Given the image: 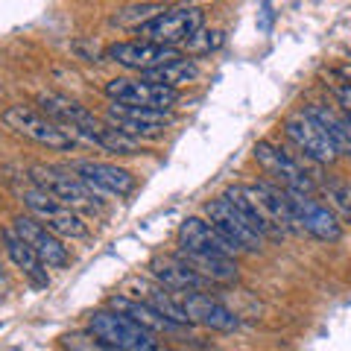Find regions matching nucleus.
I'll list each match as a JSON object with an SVG mask.
<instances>
[{
    "mask_svg": "<svg viewBox=\"0 0 351 351\" xmlns=\"http://www.w3.org/2000/svg\"><path fill=\"white\" fill-rule=\"evenodd\" d=\"M252 156L263 167V173L272 176L278 182V188L284 191H304V193H313L316 182H319V167L313 158L302 156L299 149L287 152L284 147H276L269 141H258L252 147Z\"/></svg>",
    "mask_w": 351,
    "mask_h": 351,
    "instance_id": "obj_1",
    "label": "nucleus"
},
{
    "mask_svg": "<svg viewBox=\"0 0 351 351\" xmlns=\"http://www.w3.org/2000/svg\"><path fill=\"white\" fill-rule=\"evenodd\" d=\"M29 179L38 191L68 202L82 214H100L103 211V193H97L91 184H85L71 167H56V164H38L29 170Z\"/></svg>",
    "mask_w": 351,
    "mask_h": 351,
    "instance_id": "obj_2",
    "label": "nucleus"
},
{
    "mask_svg": "<svg viewBox=\"0 0 351 351\" xmlns=\"http://www.w3.org/2000/svg\"><path fill=\"white\" fill-rule=\"evenodd\" d=\"M0 120L15 132V135L32 141L38 147H47V149H59V152H68L76 147V138L71 135L68 129L62 123H56L50 114H44L41 108H32V106H24V103H15L3 108Z\"/></svg>",
    "mask_w": 351,
    "mask_h": 351,
    "instance_id": "obj_3",
    "label": "nucleus"
},
{
    "mask_svg": "<svg viewBox=\"0 0 351 351\" xmlns=\"http://www.w3.org/2000/svg\"><path fill=\"white\" fill-rule=\"evenodd\" d=\"M88 331H91L94 339H100L103 348H117V351H156L158 348L156 334L117 311H97L91 316V322H88Z\"/></svg>",
    "mask_w": 351,
    "mask_h": 351,
    "instance_id": "obj_4",
    "label": "nucleus"
},
{
    "mask_svg": "<svg viewBox=\"0 0 351 351\" xmlns=\"http://www.w3.org/2000/svg\"><path fill=\"white\" fill-rule=\"evenodd\" d=\"M21 199H24L27 214H32L38 223H44L50 232H56L59 237H68V240L88 237V223H85L82 211H76V208H71L68 202H62V199H56V196L44 193L38 188L24 191Z\"/></svg>",
    "mask_w": 351,
    "mask_h": 351,
    "instance_id": "obj_5",
    "label": "nucleus"
},
{
    "mask_svg": "<svg viewBox=\"0 0 351 351\" xmlns=\"http://www.w3.org/2000/svg\"><path fill=\"white\" fill-rule=\"evenodd\" d=\"M199 27H205V12L196 3H179L176 9H164L161 15H156L149 24L138 27L135 32L147 41L167 44V47H182L184 41Z\"/></svg>",
    "mask_w": 351,
    "mask_h": 351,
    "instance_id": "obj_6",
    "label": "nucleus"
},
{
    "mask_svg": "<svg viewBox=\"0 0 351 351\" xmlns=\"http://www.w3.org/2000/svg\"><path fill=\"white\" fill-rule=\"evenodd\" d=\"M38 106H41L44 114H50L56 123H62L71 132V135L76 138V144H94L97 147L106 126H108L100 117H94L85 106H80L76 100H71V97H64V94H41Z\"/></svg>",
    "mask_w": 351,
    "mask_h": 351,
    "instance_id": "obj_7",
    "label": "nucleus"
},
{
    "mask_svg": "<svg viewBox=\"0 0 351 351\" xmlns=\"http://www.w3.org/2000/svg\"><path fill=\"white\" fill-rule=\"evenodd\" d=\"M106 97L117 103H132V106H147V108H170L179 103V88L152 82L147 76H117V80L106 82Z\"/></svg>",
    "mask_w": 351,
    "mask_h": 351,
    "instance_id": "obj_8",
    "label": "nucleus"
},
{
    "mask_svg": "<svg viewBox=\"0 0 351 351\" xmlns=\"http://www.w3.org/2000/svg\"><path fill=\"white\" fill-rule=\"evenodd\" d=\"M287 199H290V208L295 214V223H299L302 234H311L316 240H322V243L343 240V223L334 217V211L328 205L313 199V193L287 191Z\"/></svg>",
    "mask_w": 351,
    "mask_h": 351,
    "instance_id": "obj_9",
    "label": "nucleus"
},
{
    "mask_svg": "<svg viewBox=\"0 0 351 351\" xmlns=\"http://www.w3.org/2000/svg\"><path fill=\"white\" fill-rule=\"evenodd\" d=\"M284 135L290 138V144L302 152V156L313 158L316 164H334L339 158V149L334 147L331 135L316 123L307 112H295L284 120Z\"/></svg>",
    "mask_w": 351,
    "mask_h": 351,
    "instance_id": "obj_10",
    "label": "nucleus"
},
{
    "mask_svg": "<svg viewBox=\"0 0 351 351\" xmlns=\"http://www.w3.org/2000/svg\"><path fill=\"white\" fill-rule=\"evenodd\" d=\"M243 193L249 196V202L255 205V211L267 219V223L276 228V232L284 237V234H302L299 223H295V214L290 208V199H287V191L284 188H276L269 182H258V184H240Z\"/></svg>",
    "mask_w": 351,
    "mask_h": 351,
    "instance_id": "obj_11",
    "label": "nucleus"
},
{
    "mask_svg": "<svg viewBox=\"0 0 351 351\" xmlns=\"http://www.w3.org/2000/svg\"><path fill=\"white\" fill-rule=\"evenodd\" d=\"M12 228H15V234L41 258V263L47 269H64L71 263V252H68V246L62 243V237L56 232H50L44 223H38L32 214L15 217Z\"/></svg>",
    "mask_w": 351,
    "mask_h": 351,
    "instance_id": "obj_12",
    "label": "nucleus"
},
{
    "mask_svg": "<svg viewBox=\"0 0 351 351\" xmlns=\"http://www.w3.org/2000/svg\"><path fill=\"white\" fill-rule=\"evenodd\" d=\"M106 120L114 129L126 132L132 138H156L164 129L170 126L167 112L161 108H147V106H132V103H117L112 100V106H106Z\"/></svg>",
    "mask_w": 351,
    "mask_h": 351,
    "instance_id": "obj_13",
    "label": "nucleus"
},
{
    "mask_svg": "<svg viewBox=\"0 0 351 351\" xmlns=\"http://www.w3.org/2000/svg\"><path fill=\"white\" fill-rule=\"evenodd\" d=\"M106 56L112 59L114 64L126 71H135V73H147L152 68H161V64L173 62L179 56V47H167V44H156V41H147V38H138V41H117L106 50Z\"/></svg>",
    "mask_w": 351,
    "mask_h": 351,
    "instance_id": "obj_14",
    "label": "nucleus"
},
{
    "mask_svg": "<svg viewBox=\"0 0 351 351\" xmlns=\"http://www.w3.org/2000/svg\"><path fill=\"white\" fill-rule=\"evenodd\" d=\"M205 214H208V219H211V226L217 228L219 234H223L226 240H232V243L240 249V252H261V246H263V237L252 228L246 219H243V214L237 211V208L226 199V196H219V199H211L205 205Z\"/></svg>",
    "mask_w": 351,
    "mask_h": 351,
    "instance_id": "obj_15",
    "label": "nucleus"
},
{
    "mask_svg": "<svg viewBox=\"0 0 351 351\" xmlns=\"http://www.w3.org/2000/svg\"><path fill=\"white\" fill-rule=\"evenodd\" d=\"M68 167L80 176L85 184H91L97 193H106V196H117V199H123V196L135 193L138 188V179L135 173H129L126 167H117V164H108V161H73Z\"/></svg>",
    "mask_w": 351,
    "mask_h": 351,
    "instance_id": "obj_16",
    "label": "nucleus"
},
{
    "mask_svg": "<svg viewBox=\"0 0 351 351\" xmlns=\"http://www.w3.org/2000/svg\"><path fill=\"white\" fill-rule=\"evenodd\" d=\"M179 295V302L184 307V313H188L191 325H202L208 328V331H234V328L240 325L237 316L228 311V307L223 302L211 299V295H205L202 290H188V293H176Z\"/></svg>",
    "mask_w": 351,
    "mask_h": 351,
    "instance_id": "obj_17",
    "label": "nucleus"
},
{
    "mask_svg": "<svg viewBox=\"0 0 351 351\" xmlns=\"http://www.w3.org/2000/svg\"><path fill=\"white\" fill-rule=\"evenodd\" d=\"M179 249L202 252V255H232V258L243 255L232 240H226L211 223H205L199 217H188L179 226Z\"/></svg>",
    "mask_w": 351,
    "mask_h": 351,
    "instance_id": "obj_18",
    "label": "nucleus"
},
{
    "mask_svg": "<svg viewBox=\"0 0 351 351\" xmlns=\"http://www.w3.org/2000/svg\"><path fill=\"white\" fill-rule=\"evenodd\" d=\"M149 272H152V278H156L161 287L176 290V293H188V290H205V287H211V284H208V281H205L199 272H196L182 255H158V258H152Z\"/></svg>",
    "mask_w": 351,
    "mask_h": 351,
    "instance_id": "obj_19",
    "label": "nucleus"
},
{
    "mask_svg": "<svg viewBox=\"0 0 351 351\" xmlns=\"http://www.w3.org/2000/svg\"><path fill=\"white\" fill-rule=\"evenodd\" d=\"M3 249H6L9 261H12L15 267L24 272V278L32 284V287H47V284H50L47 267H44L36 252H32L24 240L15 234V228H6V232H3Z\"/></svg>",
    "mask_w": 351,
    "mask_h": 351,
    "instance_id": "obj_20",
    "label": "nucleus"
},
{
    "mask_svg": "<svg viewBox=\"0 0 351 351\" xmlns=\"http://www.w3.org/2000/svg\"><path fill=\"white\" fill-rule=\"evenodd\" d=\"M108 307L117 313H126L129 319H135L138 325H144L147 331L152 334H173V331H182V325H176L173 319H167L164 313H158L149 302H138V299H129V295H114Z\"/></svg>",
    "mask_w": 351,
    "mask_h": 351,
    "instance_id": "obj_21",
    "label": "nucleus"
},
{
    "mask_svg": "<svg viewBox=\"0 0 351 351\" xmlns=\"http://www.w3.org/2000/svg\"><path fill=\"white\" fill-rule=\"evenodd\" d=\"M304 112L311 114L328 135H331L334 147L339 149V156H351V120H348L346 112H337V108L322 106V103H311Z\"/></svg>",
    "mask_w": 351,
    "mask_h": 351,
    "instance_id": "obj_22",
    "label": "nucleus"
},
{
    "mask_svg": "<svg viewBox=\"0 0 351 351\" xmlns=\"http://www.w3.org/2000/svg\"><path fill=\"white\" fill-rule=\"evenodd\" d=\"M141 76H147V80H152V82H161V85H170V88H184V85L199 80V64H196V59L176 56L173 62L161 64V68H152V71L141 73Z\"/></svg>",
    "mask_w": 351,
    "mask_h": 351,
    "instance_id": "obj_23",
    "label": "nucleus"
},
{
    "mask_svg": "<svg viewBox=\"0 0 351 351\" xmlns=\"http://www.w3.org/2000/svg\"><path fill=\"white\" fill-rule=\"evenodd\" d=\"M226 199L232 202L240 214H243V219H246V223H249L252 228H255V232H258L263 240H278V237H281V234L276 232V228H272V226L267 223V219H263V217L255 211V205L249 202V196L243 193V188H240V184H237V188H228V191H226Z\"/></svg>",
    "mask_w": 351,
    "mask_h": 351,
    "instance_id": "obj_24",
    "label": "nucleus"
},
{
    "mask_svg": "<svg viewBox=\"0 0 351 351\" xmlns=\"http://www.w3.org/2000/svg\"><path fill=\"white\" fill-rule=\"evenodd\" d=\"M322 196L328 199V208L334 211L339 223L351 226V184L343 179H328L322 182Z\"/></svg>",
    "mask_w": 351,
    "mask_h": 351,
    "instance_id": "obj_25",
    "label": "nucleus"
},
{
    "mask_svg": "<svg viewBox=\"0 0 351 351\" xmlns=\"http://www.w3.org/2000/svg\"><path fill=\"white\" fill-rule=\"evenodd\" d=\"M147 302L156 307L158 313H164L167 319H173L176 325H182V328H188L191 319H188V313H184V307L179 302V295H176V290H167V287H152L147 293Z\"/></svg>",
    "mask_w": 351,
    "mask_h": 351,
    "instance_id": "obj_26",
    "label": "nucleus"
},
{
    "mask_svg": "<svg viewBox=\"0 0 351 351\" xmlns=\"http://www.w3.org/2000/svg\"><path fill=\"white\" fill-rule=\"evenodd\" d=\"M164 3H144V6H132V9H123L120 15H114V24L117 27H126V29H138V27H144L149 24L156 15L164 12Z\"/></svg>",
    "mask_w": 351,
    "mask_h": 351,
    "instance_id": "obj_27",
    "label": "nucleus"
},
{
    "mask_svg": "<svg viewBox=\"0 0 351 351\" xmlns=\"http://www.w3.org/2000/svg\"><path fill=\"white\" fill-rule=\"evenodd\" d=\"M219 44H223V32L199 27L188 41H184V53H191V56H208V53L217 50Z\"/></svg>",
    "mask_w": 351,
    "mask_h": 351,
    "instance_id": "obj_28",
    "label": "nucleus"
},
{
    "mask_svg": "<svg viewBox=\"0 0 351 351\" xmlns=\"http://www.w3.org/2000/svg\"><path fill=\"white\" fill-rule=\"evenodd\" d=\"M337 100L343 106V112L351 117V85H337Z\"/></svg>",
    "mask_w": 351,
    "mask_h": 351,
    "instance_id": "obj_29",
    "label": "nucleus"
},
{
    "mask_svg": "<svg viewBox=\"0 0 351 351\" xmlns=\"http://www.w3.org/2000/svg\"><path fill=\"white\" fill-rule=\"evenodd\" d=\"M339 80L343 85H351V64H339Z\"/></svg>",
    "mask_w": 351,
    "mask_h": 351,
    "instance_id": "obj_30",
    "label": "nucleus"
},
{
    "mask_svg": "<svg viewBox=\"0 0 351 351\" xmlns=\"http://www.w3.org/2000/svg\"><path fill=\"white\" fill-rule=\"evenodd\" d=\"M167 3H199V0H167Z\"/></svg>",
    "mask_w": 351,
    "mask_h": 351,
    "instance_id": "obj_31",
    "label": "nucleus"
},
{
    "mask_svg": "<svg viewBox=\"0 0 351 351\" xmlns=\"http://www.w3.org/2000/svg\"><path fill=\"white\" fill-rule=\"evenodd\" d=\"M0 287H6V278H3V272H0Z\"/></svg>",
    "mask_w": 351,
    "mask_h": 351,
    "instance_id": "obj_32",
    "label": "nucleus"
},
{
    "mask_svg": "<svg viewBox=\"0 0 351 351\" xmlns=\"http://www.w3.org/2000/svg\"><path fill=\"white\" fill-rule=\"evenodd\" d=\"M348 120H351V117H348Z\"/></svg>",
    "mask_w": 351,
    "mask_h": 351,
    "instance_id": "obj_33",
    "label": "nucleus"
}]
</instances>
